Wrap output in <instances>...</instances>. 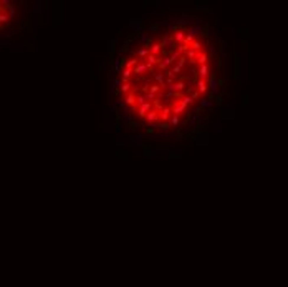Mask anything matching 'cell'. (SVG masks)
<instances>
[{"label": "cell", "mask_w": 288, "mask_h": 287, "mask_svg": "<svg viewBox=\"0 0 288 287\" xmlns=\"http://www.w3.org/2000/svg\"><path fill=\"white\" fill-rule=\"evenodd\" d=\"M214 73L209 37L197 27L177 23L144 35L126 50L116 91L136 123L174 131L207 101Z\"/></svg>", "instance_id": "6da1fadb"}, {"label": "cell", "mask_w": 288, "mask_h": 287, "mask_svg": "<svg viewBox=\"0 0 288 287\" xmlns=\"http://www.w3.org/2000/svg\"><path fill=\"white\" fill-rule=\"evenodd\" d=\"M17 17V7L13 2L0 0V33L12 27Z\"/></svg>", "instance_id": "7a4b0ae2"}]
</instances>
